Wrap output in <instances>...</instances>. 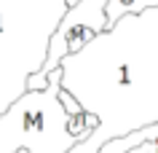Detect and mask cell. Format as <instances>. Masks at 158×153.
I'll use <instances>...</instances> for the list:
<instances>
[{"instance_id":"6da1fadb","label":"cell","mask_w":158,"mask_h":153,"mask_svg":"<svg viewBox=\"0 0 158 153\" xmlns=\"http://www.w3.org/2000/svg\"><path fill=\"white\" fill-rule=\"evenodd\" d=\"M59 89L97 118L89 140H113L158 124V8L126 14L59 62Z\"/></svg>"},{"instance_id":"7a4b0ae2","label":"cell","mask_w":158,"mask_h":153,"mask_svg":"<svg viewBox=\"0 0 158 153\" xmlns=\"http://www.w3.org/2000/svg\"><path fill=\"white\" fill-rule=\"evenodd\" d=\"M67 0H0V116L43 67Z\"/></svg>"},{"instance_id":"3957f363","label":"cell","mask_w":158,"mask_h":153,"mask_svg":"<svg viewBox=\"0 0 158 153\" xmlns=\"http://www.w3.org/2000/svg\"><path fill=\"white\" fill-rule=\"evenodd\" d=\"M59 67L40 91H24L0 116V153H67L81 140L59 102Z\"/></svg>"},{"instance_id":"277c9868","label":"cell","mask_w":158,"mask_h":153,"mask_svg":"<svg viewBox=\"0 0 158 153\" xmlns=\"http://www.w3.org/2000/svg\"><path fill=\"white\" fill-rule=\"evenodd\" d=\"M107 3L110 0H78L73 8H67L64 19L56 27V32L51 35L48 54H46L43 67L27 81V91H40V89H46L48 73H54L59 67V62L70 54L67 51V38L73 32H78V30H91L94 35H99V32L107 30V22H105V6Z\"/></svg>"},{"instance_id":"5b68a950","label":"cell","mask_w":158,"mask_h":153,"mask_svg":"<svg viewBox=\"0 0 158 153\" xmlns=\"http://www.w3.org/2000/svg\"><path fill=\"white\" fill-rule=\"evenodd\" d=\"M148 8H158V0H110L105 6V22L110 27L126 14H142Z\"/></svg>"},{"instance_id":"8992f818","label":"cell","mask_w":158,"mask_h":153,"mask_svg":"<svg viewBox=\"0 0 158 153\" xmlns=\"http://www.w3.org/2000/svg\"><path fill=\"white\" fill-rule=\"evenodd\" d=\"M156 137H158V124H153V126L139 129V132H134V134L123 137V140H113V142L102 145L99 153H126V151H131V148H137L139 142H150Z\"/></svg>"},{"instance_id":"52a82bcc","label":"cell","mask_w":158,"mask_h":153,"mask_svg":"<svg viewBox=\"0 0 158 153\" xmlns=\"http://www.w3.org/2000/svg\"><path fill=\"white\" fill-rule=\"evenodd\" d=\"M67 153H99V145L94 142V140H89V137H86L83 142L73 145V148H70V151H67Z\"/></svg>"},{"instance_id":"ba28073f","label":"cell","mask_w":158,"mask_h":153,"mask_svg":"<svg viewBox=\"0 0 158 153\" xmlns=\"http://www.w3.org/2000/svg\"><path fill=\"white\" fill-rule=\"evenodd\" d=\"M75 3H78V0H67V8H73Z\"/></svg>"}]
</instances>
